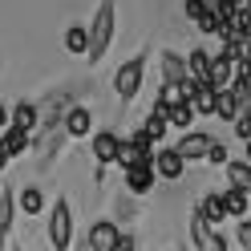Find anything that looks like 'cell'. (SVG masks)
I'll list each match as a JSON object with an SVG mask.
<instances>
[{
	"instance_id": "6",
	"label": "cell",
	"mask_w": 251,
	"mask_h": 251,
	"mask_svg": "<svg viewBox=\"0 0 251 251\" xmlns=\"http://www.w3.org/2000/svg\"><path fill=\"white\" fill-rule=\"evenodd\" d=\"M150 170H154V178H182V170L186 162L175 154V146H166V150H154V158H150Z\"/></svg>"
},
{
	"instance_id": "23",
	"label": "cell",
	"mask_w": 251,
	"mask_h": 251,
	"mask_svg": "<svg viewBox=\"0 0 251 251\" xmlns=\"http://www.w3.org/2000/svg\"><path fill=\"white\" fill-rule=\"evenodd\" d=\"M85 45H89V37H85V25H73V28H65V49H69L73 57H85Z\"/></svg>"
},
{
	"instance_id": "19",
	"label": "cell",
	"mask_w": 251,
	"mask_h": 251,
	"mask_svg": "<svg viewBox=\"0 0 251 251\" xmlns=\"http://www.w3.org/2000/svg\"><path fill=\"white\" fill-rule=\"evenodd\" d=\"M12 215H17V199H12V191H0V251H4L8 227H12Z\"/></svg>"
},
{
	"instance_id": "16",
	"label": "cell",
	"mask_w": 251,
	"mask_h": 251,
	"mask_svg": "<svg viewBox=\"0 0 251 251\" xmlns=\"http://www.w3.org/2000/svg\"><path fill=\"white\" fill-rule=\"evenodd\" d=\"M227 166V182L235 191H251V162L247 158H235V162H223Z\"/></svg>"
},
{
	"instance_id": "33",
	"label": "cell",
	"mask_w": 251,
	"mask_h": 251,
	"mask_svg": "<svg viewBox=\"0 0 251 251\" xmlns=\"http://www.w3.org/2000/svg\"><path fill=\"white\" fill-rule=\"evenodd\" d=\"M231 8H251V0H231Z\"/></svg>"
},
{
	"instance_id": "10",
	"label": "cell",
	"mask_w": 251,
	"mask_h": 251,
	"mask_svg": "<svg viewBox=\"0 0 251 251\" xmlns=\"http://www.w3.org/2000/svg\"><path fill=\"white\" fill-rule=\"evenodd\" d=\"M37 122H41V109L33 101H17V105L8 109V126H17V130H25V134H33Z\"/></svg>"
},
{
	"instance_id": "29",
	"label": "cell",
	"mask_w": 251,
	"mask_h": 251,
	"mask_svg": "<svg viewBox=\"0 0 251 251\" xmlns=\"http://www.w3.org/2000/svg\"><path fill=\"white\" fill-rule=\"evenodd\" d=\"M182 8H186V17H191V21H199L202 12H207V0H182Z\"/></svg>"
},
{
	"instance_id": "22",
	"label": "cell",
	"mask_w": 251,
	"mask_h": 251,
	"mask_svg": "<svg viewBox=\"0 0 251 251\" xmlns=\"http://www.w3.org/2000/svg\"><path fill=\"white\" fill-rule=\"evenodd\" d=\"M166 130H170V126H166V118L158 114V109H150V118L142 122V134L150 138V142H154V146H158V142H162V138H166Z\"/></svg>"
},
{
	"instance_id": "25",
	"label": "cell",
	"mask_w": 251,
	"mask_h": 251,
	"mask_svg": "<svg viewBox=\"0 0 251 251\" xmlns=\"http://www.w3.org/2000/svg\"><path fill=\"white\" fill-rule=\"evenodd\" d=\"M202 158H207L211 166H223V162H231V154H227V146H223V142H211V150L202 154Z\"/></svg>"
},
{
	"instance_id": "24",
	"label": "cell",
	"mask_w": 251,
	"mask_h": 251,
	"mask_svg": "<svg viewBox=\"0 0 251 251\" xmlns=\"http://www.w3.org/2000/svg\"><path fill=\"white\" fill-rule=\"evenodd\" d=\"M178 101H182V89H178V85H162V89H158V101H154V109H158V114H166V109H170V105H178Z\"/></svg>"
},
{
	"instance_id": "15",
	"label": "cell",
	"mask_w": 251,
	"mask_h": 251,
	"mask_svg": "<svg viewBox=\"0 0 251 251\" xmlns=\"http://www.w3.org/2000/svg\"><path fill=\"white\" fill-rule=\"evenodd\" d=\"M126 191L130 195H150L154 191V170L150 166H130L126 170Z\"/></svg>"
},
{
	"instance_id": "11",
	"label": "cell",
	"mask_w": 251,
	"mask_h": 251,
	"mask_svg": "<svg viewBox=\"0 0 251 251\" xmlns=\"http://www.w3.org/2000/svg\"><path fill=\"white\" fill-rule=\"evenodd\" d=\"M219 199H223L227 219H247V211H251V191H235V186H227Z\"/></svg>"
},
{
	"instance_id": "20",
	"label": "cell",
	"mask_w": 251,
	"mask_h": 251,
	"mask_svg": "<svg viewBox=\"0 0 251 251\" xmlns=\"http://www.w3.org/2000/svg\"><path fill=\"white\" fill-rule=\"evenodd\" d=\"M199 215L207 219L211 227H219V223L227 219V211H223V199H219V195H202V202H199Z\"/></svg>"
},
{
	"instance_id": "9",
	"label": "cell",
	"mask_w": 251,
	"mask_h": 251,
	"mask_svg": "<svg viewBox=\"0 0 251 251\" xmlns=\"http://www.w3.org/2000/svg\"><path fill=\"white\" fill-rule=\"evenodd\" d=\"M118 142H122V138H118L114 130H101V134H93L89 150H93V158H98V166H109V162L118 158Z\"/></svg>"
},
{
	"instance_id": "5",
	"label": "cell",
	"mask_w": 251,
	"mask_h": 251,
	"mask_svg": "<svg viewBox=\"0 0 251 251\" xmlns=\"http://www.w3.org/2000/svg\"><path fill=\"white\" fill-rule=\"evenodd\" d=\"M211 142H215L211 134H202V130H186V134L178 138V146H175V154H178L182 162H195V158H202V154L211 150Z\"/></svg>"
},
{
	"instance_id": "7",
	"label": "cell",
	"mask_w": 251,
	"mask_h": 251,
	"mask_svg": "<svg viewBox=\"0 0 251 251\" xmlns=\"http://www.w3.org/2000/svg\"><path fill=\"white\" fill-rule=\"evenodd\" d=\"M89 130H93V114H89L85 105H69L61 134H69V138H89Z\"/></svg>"
},
{
	"instance_id": "21",
	"label": "cell",
	"mask_w": 251,
	"mask_h": 251,
	"mask_svg": "<svg viewBox=\"0 0 251 251\" xmlns=\"http://www.w3.org/2000/svg\"><path fill=\"white\" fill-rule=\"evenodd\" d=\"M12 199H17V207H21L25 215H41V211H45V195L37 191V186H25V191L12 195Z\"/></svg>"
},
{
	"instance_id": "28",
	"label": "cell",
	"mask_w": 251,
	"mask_h": 251,
	"mask_svg": "<svg viewBox=\"0 0 251 251\" xmlns=\"http://www.w3.org/2000/svg\"><path fill=\"white\" fill-rule=\"evenodd\" d=\"M235 243H239L243 251H251V223L247 219H239V227H235Z\"/></svg>"
},
{
	"instance_id": "3",
	"label": "cell",
	"mask_w": 251,
	"mask_h": 251,
	"mask_svg": "<svg viewBox=\"0 0 251 251\" xmlns=\"http://www.w3.org/2000/svg\"><path fill=\"white\" fill-rule=\"evenodd\" d=\"M49 243H53V251H69L73 247V211H69L65 199H57V207L49 215Z\"/></svg>"
},
{
	"instance_id": "12",
	"label": "cell",
	"mask_w": 251,
	"mask_h": 251,
	"mask_svg": "<svg viewBox=\"0 0 251 251\" xmlns=\"http://www.w3.org/2000/svg\"><path fill=\"white\" fill-rule=\"evenodd\" d=\"M158 65H162V85H182V81H191V77H186V61H182L178 53H162Z\"/></svg>"
},
{
	"instance_id": "2",
	"label": "cell",
	"mask_w": 251,
	"mask_h": 251,
	"mask_svg": "<svg viewBox=\"0 0 251 251\" xmlns=\"http://www.w3.org/2000/svg\"><path fill=\"white\" fill-rule=\"evenodd\" d=\"M142 77H146V53H138V57L126 61V65H118V73H114V93H118L122 101H134L138 89H142Z\"/></svg>"
},
{
	"instance_id": "17",
	"label": "cell",
	"mask_w": 251,
	"mask_h": 251,
	"mask_svg": "<svg viewBox=\"0 0 251 251\" xmlns=\"http://www.w3.org/2000/svg\"><path fill=\"white\" fill-rule=\"evenodd\" d=\"M239 114H243V105L235 101V93H231V89H219V93H215V118H223V122H235Z\"/></svg>"
},
{
	"instance_id": "13",
	"label": "cell",
	"mask_w": 251,
	"mask_h": 251,
	"mask_svg": "<svg viewBox=\"0 0 251 251\" xmlns=\"http://www.w3.org/2000/svg\"><path fill=\"white\" fill-rule=\"evenodd\" d=\"M186 61V77H191L195 85H207V69H211V53L207 49H191L182 57Z\"/></svg>"
},
{
	"instance_id": "27",
	"label": "cell",
	"mask_w": 251,
	"mask_h": 251,
	"mask_svg": "<svg viewBox=\"0 0 251 251\" xmlns=\"http://www.w3.org/2000/svg\"><path fill=\"white\" fill-rule=\"evenodd\" d=\"M235 138H239V142H251V114H247V109L235 118Z\"/></svg>"
},
{
	"instance_id": "4",
	"label": "cell",
	"mask_w": 251,
	"mask_h": 251,
	"mask_svg": "<svg viewBox=\"0 0 251 251\" xmlns=\"http://www.w3.org/2000/svg\"><path fill=\"white\" fill-rule=\"evenodd\" d=\"M118 235H122V227L114 219H98V223L85 231V247L89 251H118Z\"/></svg>"
},
{
	"instance_id": "31",
	"label": "cell",
	"mask_w": 251,
	"mask_h": 251,
	"mask_svg": "<svg viewBox=\"0 0 251 251\" xmlns=\"http://www.w3.org/2000/svg\"><path fill=\"white\" fill-rule=\"evenodd\" d=\"M8 126V105H0V130Z\"/></svg>"
},
{
	"instance_id": "30",
	"label": "cell",
	"mask_w": 251,
	"mask_h": 251,
	"mask_svg": "<svg viewBox=\"0 0 251 251\" xmlns=\"http://www.w3.org/2000/svg\"><path fill=\"white\" fill-rule=\"evenodd\" d=\"M118 251H134V235L122 231V235H118Z\"/></svg>"
},
{
	"instance_id": "1",
	"label": "cell",
	"mask_w": 251,
	"mask_h": 251,
	"mask_svg": "<svg viewBox=\"0 0 251 251\" xmlns=\"http://www.w3.org/2000/svg\"><path fill=\"white\" fill-rule=\"evenodd\" d=\"M114 25H118V17H114V0H101L98 12H93V25L85 28V37H89L85 57H89V61H101V57H105L109 41H114Z\"/></svg>"
},
{
	"instance_id": "8",
	"label": "cell",
	"mask_w": 251,
	"mask_h": 251,
	"mask_svg": "<svg viewBox=\"0 0 251 251\" xmlns=\"http://www.w3.org/2000/svg\"><path fill=\"white\" fill-rule=\"evenodd\" d=\"M231 77H235V61L223 57V53H215V57H211V69H207V85L219 93V89L231 85Z\"/></svg>"
},
{
	"instance_id": "26",
	"label": "cell",
	"mask_w": 251,
	"mask_h": 251,
	"mask_svg": "<svg viewBox=\"0 0 251 251\" xmlns=\"http://www.w3.org/2000/svg\"><path fill=\"white\" fill-rule=\"evenodd\" d=\"M199 28H202V33H207V37H215L219 28H223V25H219V17L211 12V4H207V12H202V17H199Z\"/></svg>"
},
{
	"instance_id": "14",
	"label": "cell",
	"mask_w": 251,
	"mask_h": 251,
	"mask_svg": "<svg viewBox=\"0 0 251 251\" xmlns=\"http://www.w3.org/2000/svg\"><path fill=\"white\" fill-rule=\"evenodd\" d=\"M28 142H33V134L17 130V126H4V130H0V146L8 150V158H21V154L28 150Z\"/></svg>"
},
{
	"instance_id": "18",
	"label": "cell",
	"mask_w": 251,
	"mask_h": 251,
	"mask_svg": "<svg viewBox=\"0 0 251 251\" xmlns=\"http://www.w3.org/2000/svg\"><path fill=\"white\" fill-rule=\"evenodd\" d=\"M162 118H166V126H175V130H182V134H186V130L195 126V109L186 105V101H178V105H170Z\"/></svg>"
},
{
	"instance_id": "32",
	"label": "cell",
	"mask_w": 251,
	"mask_h": 251,
	"mask_svg": "<svg viewBox=\"0 0 251 251\" xmlns=\"http://www.w3.org/2000/svg\"><path fill=\"white\" fill-rule=\"evenodd\" d=\"M8 162H12V158H8V150H4V146H0V170H4Z\"/></svg>"
}]
</instances>
